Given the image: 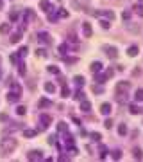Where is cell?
<instances>
[{
  "label": "cell",
  "mask_w": 143,
  "mask_h": 162,
  "mask_svg": "<svg viewBox=\"0 0 143 162\" xmlns=\"http://www.w3.org/2000/svg\"><path fill=\"white\" fill-rule=\"evenodd\" d=\"M100 112L104 113V115H107V113L111 112V105H109V103H104V105L100 106Z\"/></svg>",
  "instance_id": "4fadbf2b"
},
{
  "label": "cell",
  "mask_w": 143,
  "mask_h": 162,
  "mask_svg": "<svg viewBox=\"0 0 143 162\" xmlns=\"http://www.w3.org/2000/svg\"><path fill=\"white\" fill-rule=\"evenodd\" d=\"M80 110L86 112V113H90L91 112V103H90V101H86V99H80Z\"/></svg>",
  "instance_id": "52a82bcc"
},
{
  "label": "cell",
  "mask_w": 143,
  "mask_h": 162,
  "mask_svg": "<svg viewBox=\"0 0 143 162\" xmlns=\"http://www.w3.org/2000/svg\"><path fill=\"white\" fill-rule=\"evenodd\" d=\"M132 153H134V159H136V160H141V159H143V151H141V148H134Z\"/></svg>",
  "instance_id": "7c38bea8"
},
{
  "label": "cell",
  "mask_w": 143,
  "mask_h": 162,
  "mask_svg": "<svg viewBox=\"0 0 143 162\" xmlns=\"http://www.w3.org/2000/svg\"><path fill=\"white\" fill-rule=\"evenodd\" d=\"M9 31H11V24H2L0 25V32H2V34H7Z\"/></svg>",
  "instance_id": "e0dca14e"
},
{
  "label": "cell",
  "mask_w": 143,
  "mask_h": 162,
  "mask_svg": "<svg viewBox=\"0 0 143 162\" xmlns=\"http://www.w3.org/2000/svg\"><path fill=\"white\" fill-rule=\"evenodd\" d=\"M9 18L13 20V22H15V20H18V13H16V11H11V13H9Z\"/></svg>",
  "instance_id": "d590c367"
},
{
  "label": "cell",
  "mask_w": 143,
  "mask_h": 162,
  "mask_svg": "<svg viewBox=\"0 0 143 162\" xmlns=\"http://www.w3.org/2000/svg\"><path fill=\"white\" fill-rule=\"evenodd\" d=\"M57 130H59L61 133H66V130H68V126H66V123H59V124H57Z\"/></svg>",
  "instance_id": "ffe728a7"
},
{
  "label": "cell",
  "mask_w": 143,
  "mask_h": 162,
  "mask_svg": "<svg viewBox=\"0 0 143 162\" xmlns=\"http://www.w3.org/2000/svg\"><path fill=\"white\" fill-rule=\"evenodd\" d=\"M111 155H113V159H114V160H120V159H122V151H120V150H114Z\"/></svg>",
  "instance_id": "cb8c5ba5"
},
{
  "label": "cell",
  "mask_w": 143,
  "mask_h": 162,
  "mask_svg": "<svg viewBox=\"0 0 143 162\" xmlns=\"http://www.w3.org/2000/svg\"><path fill=\"white\" fill-rule=\"evenodd\" d=\"M122 18H124V20H125V22H127V20H129V18H131V11H127V9H125L124 13H122Z\"/></svg>",
  "instance_id": "1f68e13d"
},
{
  "label": "cell",
  "mask_w": 143,
  "mask_h": 162,
  "mask_svg": "<svg viewBox=\"0 0 143 162\" xmlns=\"http://www.w3.org/2000/svg\"><path fill=\"white\" fill-rule=\"evenodd\" d=\"M39 9L49 13V11H52V4L49 2V0H41V2H39Z\"/></svg>",
  "instance_id": "ba28073f"
},
{
  "label": "cell",
  "mask_w": 143,
  "mask_h": 162,
  "mask_svg": "<svg viewBox=\"0 0 143 162\" xmlns=\"http://www.w3.org/2000/svg\"><path fill=\"white\" fill-rule=\"evenodd\" d=\"M52 123V117L47 115V113H43V115H39V130H47V128L50 126Z\"/></svg>",
  "instance_id": "3957f363"
},
{
  "label": "cell",
  "mask_w": 143,
  "mask_h": 162,
  "mask_svg": "<svg viewBox=\"0 0 143 162\" xmlns=\"http://www.w3.org/2000/svg\"><path fill=\"white\" fill-rule=\"evenodd\" d=\"M127 29H129V31H132V32H138V25H134V24H127Z\"/></svg>",
  "instance_id": "f1b7e54d"
},
{
  "label": "cell",
  "mask_w": 143,
  "mask_h": 162,
  "mask_svg": "<svg viewBox=\"0 0 143 162\" xmlns=\"http://www.w3.org/2000/svg\"><path fill=\"white\" fill-rule=\"evenodd\" d=\"M82 97H84L82 92H77V94H75V99H82Z\"/></svg>",
  "instance_id": "7dc6e473"
},
{
  "label": "cell",
  "mask_w": 143,
  "mask_h": 162,
  "mask_svg": "<svg viewBox=\"0 0 143 162\" xmlns=\"http://www.w3.org/2000/svg\"><path fill=\"white\" fill-rule=\"evenodd\" d=\"M73 81H75L77 85H82V83H84V78H82V76H75V78H73Z\"/></svg>",
  "instance_id": "e575fe53"
},
{
  "label": "cell",
  "mask_w": 143,
  "mask_h": 162,
  "mask_svg": "<svg viewBox=\"0 0 143 162\" xmlns=\"http://www.w3.org/2000/svg\"><path fill=\"white\" fill-rule=\"evenodd\" d=\"M118 133H120V135H127V126H125V124H120V126H118Z\"/></svg>",
  "instance_id": "603a6c76"
},
{
  "label": "cell",
  "mask_w": 143,
  "mask_h": 162,
  "mask_svg": "<svg viewBox=\"0 0 143 162\" xmlns=\"http://www.w3.org/2000/svg\"><path fill=\"white\" fill-rule=\"evenodd\" d=\"M11 43H18L20 40H22V32H15V34H11Z\"/></svg>",
  "instance_id": "9a60e30c"
},
{
  "label": "cell",
  "mask_w": 143,
  "mask_h": 162,
  "mask_svg": "<svg viewBox=\"0 0 143 162\" xmlns=\"http://www.w3.org/2000/svg\"><path fill=\"white\" fill-rule=\"evenodd\" d=\"M93 92H95V94H102V86H97V85H95V86H93Z\"/></svg>",
  "instance_id": "60d3db41"
},
{
  "label": "cell",
  "mask_w": 143,
  "mask_h": 162,
  "mask_svg": "<svg viewBox=\"0 0 143 162\" xmlns=\"http://www.w3.org/2000/svg\"><path fill=\"white\" fill-rule=\"evenodd\" d=\"M2 5H4V2H2V0H0V7H2Z\"/></svg>",
  "instance_id": "c3c4849f"
},
{
  "label": "cell",
  "mask_w": 143,
  "mask_h": 162,
  "mask_svg": "<svg viewBox=\"0 0 143 162\" xmlns=\"http://www.w3.org/2000/svg\"><path fill=\"white\" fill-rule=\"evenodd\" d=\"M134 9H136V13H138L140 16H143V5H136Z\"/></svg>",
  "instance_id": "74e56055"
},
{
  "label": "cell",
  "mask_w": 143,
  "mask_h": 162,
  "mask_svg": "<svg viewBox=\"0 0 143 162\" xmlns=\"http://www.w3.org/2000/svg\"><path fill=\"white\" fill-rule=\"evenodd\" d=\"M129 88H131V83H129V81H118V83H116V86H114V94H116V99L120 101V103L124 101V96H127Z\"/></svg>",
  "instance_id": "7a4b0ae2"
},
{
  "label": "cell",
  "mask_w": 143,
  "mask_h": 162,
  "mask_svg": "<svg viewBox=\"0 0 143 162\" xmlns=\"http://www.w3.org/2000/svg\"><path fill=\"white\" fill-rule=\"evenodd\" d=\"M91 70H93L95 74L100 72V70H102V63H100V61H93V63H91Z\"/></svg>",
  "instance_id": "5bb4252c"
},
{
  "label": "cell",
  "mask_w": 143,
  "mask_h": 162,
  "mask_svg": "<svg viewBox=\"0 0 143 162\" xmlns=\"http://www.w3.org/2000/svg\"><path fill=\"white\" fill-rule=\"evenodd\" d=\"M38 106H39V108H49V106H52V103H50L49 99H39Z\"/></svg>",
  "instance_id": "2e32d148"
},
{
  "label": "cell",
  "mask_w": 143,
  "mask_h": 162,
  "mask_svg": "<svg viewBox=\"0 0 143 162\" xmlns=\"http://www.w3.org/2000/svg\"><path fill=\"white\" fill-rule=\"evenodd\" d=\"M25 112H27V108H25V106H18V108H16V113H18V115H23Z\"/></svg>",
  "instance_id": "f546056e"
},
{
  "label": "cell",
  "mask_w": 143,
  "mask_h": 162,
  "mask_svg": "<svg viewBox=\"0 0 143 162\" xmlns=\"http://www.w3.org/2000/svg\"><path fill=\"white\" fill-rule=\"evenodd\" d=\"M36 54H38L39 58H47V56H49V54H47V51H45V49H38V52H36Z\"/></svg>",
  "instance_id": "83f0119b"
},
{
  "label": "cell",
  "mask_w": 143,
  "mask_h": 162,
  "mask_svg": "<svg viewBox=\"0 0 143 162\" xmlns=\"http://www.w3.org/2000/svg\"><path fill=\"white\" fill-rule=\"evenodd\" d=\"M104 126H106V128H111V126H113V121H111V119H107L106 123H104Z\"/></svg>",
  "instance_id": "bcb514c9"
},
{
  "label": "cell",
  "mask_w": 143,
  "mask_h": 162,
  "mask_svg": "<svg viewBox=\"0 0 143 162\" xmlns=\"http://www.w3.org/2000/svg\"><path fill=\"white\" fill-rule=\"evenodd\" d=\"M129 110H131V113H140V108L136 106V105H131V106H129Z\"/></svg>",
  "instance_id": "836d02e7"
},
{
  "label": "cell",
  "mask_w": 143,
  "mask_h": 162,
  "mask_svg": "<svg viewBox=\"0 0 143 162\" xmlns=\"http://www.w3.org/2000/svg\"><path fill=\"white\" fill-rule=\"evenodd\" d=\"M102 29H109V20H100Z\"/></svg>",
  "instance_id": "4dcf8cb0"
},
{
  "label": "cell",
  "mask_w": 143,
  "mask_h": 162,
  "mask_svg": "<svg viewBox=\"0 0 143 162\" xmlns=\"http://www.w3.org/2000/svg\"><path fill=\"white\" fill-rule=\"evenodd\" d=\"M140 51H138V47H136V45H131V47H129V49H127V54H129V56H131V58H134L136 56V54H138Z\"/></svg>",
  "instance_id": "8fae6325"
},
{
  "label": "cell",
  "mask_w": 143,
  "mask_h": 162,
  "mask_svg": "<svg viewBox=\"0 0 143 162\" xmlns=\"http://www.w3.org/2000/svg\"><path fill=\"white\" fill-rule=\"evenodd\" d=\"M102 51H104L109 58H116V56H118L116 47H113V45H104V47H102Z\"/></svg>",
  "instance_id": "277c9868"
},
{
  "label": "cell",
  "mask_w": 143,
  "mask_h": 162,
  "mask_svg": "<svg viewBox=\"0 0 143 162\" xmlns=\"http://www.w3.org/2000/svg\"><path fill=\"white\" fill-rule=\"evenodd\" d=\"M13 92H16V94H22V88H20L18 85H13Z\"/></svg>",
  "instance_id": "ab89813d"
},
{
  "label": "cell",
  "mask_w": 143,
  "mask_h": 162,
  "mask_svg": "<svg viewBox=\"0 0 143 162\" xmlns=\"http://www.w3.org/2000/svg\"><path fill=\"white\" fill-rule=\"evenodd\" d=\"M57 51H59L61 54H65V52H66V45H65V43H63V45H59V49H57Z\"/></svg>",
  "instance_id": "7bdbcfd3"
},
{
  "label": "cell",
  "mask_w": 143,
  "mask_h": 162,
  "mask_svg": "<svg viewBox=\"0 0 143 162\" xmlns=\"http://www.w3.org/2000/svg\"><path fill=\"white\" fill-rule=\"evenodd\" d=\"M98 15H104L107 20H114V13L113 11H102V13H98Z\"/></svg>",
  "instance_id": "ac0fdd59"
},
{
  "label": "cell",
  "mask_w": 143,
  "mask_h": 162,
  "mask_svg": "<svg viewBox=\"0 0 143 162\" xmlns=\"http://www.w3.org/2000/svg\"><path fill=\"white\" fill-rule=\"evenodd\" d=\"M18 67H20V74H22V76H23V74H25V65H23V63H20Z\"/></svg>",
  "instance_id": "f6af8a7d"
},
{
  "label": "cell",
  "mask_w": 143,
  "mask_h": 162,
  "mask_svg": "<svg viewBox=\"0 0 143 162\" xmlns=\"http://www.w3.org/2000/svg\"><path fill=\"white\" fill-rule=\"evenodd\" d=\"M0 63H2V58H0Z\"/></svg>",
  "instance_id": "681fc988"
},
{
  "label": "cell",
  "mask_w": 143,
  "mask_h": 162,
  "mask_svg": "<svg viewBox=\"0 0 143 162\" xmlns=\"http://www.w3.org/2000/svg\"><path fill=\"white\" fill-rule=\"evenodd\" d=\"M27 52H29V49H27V47H22V49L18 51V58H23V56H27Z\"/></svg>",
  "instance_id": "7402d4cb"
},
{
  "label": "cell",
  "mask_w": 143,
  "mask_h": 162,
  "mask_svg": "<svg viewBox=\"0 0 143 162\" xmlns=\"http://www.w3.org/2000/svg\"><path fill=\"white\" fill-rule=\"evenodd\" d=\"M9 59H11V63H16V61H18V54H11Z\"/></svg>",
  "instance_id": "f35d334b"
},
{
  "label": "cell",
  "mask_w": 143,
  "mask_h": 162,
  "mask_svg": "<svg viewBox=\"0 0 143 162\" xmlns=\"http://www.w3.org/2000/svg\"><path fill=\"white\" fill-rule=\"evenodd\" d=\"M20 96H22V94H16V92H9V96H7V101H9V103H16V101L20 99Z\"/></svg>",
  "instance_id": "30bf717a"
},
{
  "label": "cell",
  "mask_w": 143,
  "mask_h": 162,
  "mask_svg": "<svg viewBox=\"0 0 143 162\" xmlns=\"http://www.w3.org/2000/svg\"><path fill=\"white\" fill-rule=\"evenodd\" d=\"M95 79H97L98 83H106V79H107V76H102V74H98V72H97V78H95Z\"/></svg>",
  "instance_id": "484cf974"
},
{
  "label": "cell",
  "mask_w": 143,
  "mask_h": 162,
  "mask_svg": "<svg viewBox=\"0 0 143 162\" xmlns=\"http://www.w3.org/2000/svg\"><path fill=\"white\" fill-rule=\"evenodd\" d=\"M91 137H93V140H97V142L102 139V137H100V133H97V132H93V133H91Z\"/></svg>",
  "instance_id": "8d00e7d4"
},
{
  "label": "cell",
  "mask_w": 143,
  "mask_h": 162,
  "mask_svg": "<svg viewBox=\"0 0 143 162\" xmlns=\"http://www.w3.org/2000/svg\"><path fill=\"white\" fill-rule=\"evenodd\" d=\"M23 135L25 137H34V135H36V130H23Z\"/></svg>",
  "instance_id": "4316f807"
},
{
  "label": "cell",
  "mask_w": 143,
  "mask_h": 162,
  "mask_svg": "<svg viewBox=\"0 0 143 162\" xmlns=\"http://www.w3.org/2000/svg\"><path fill=\"white\" fill-rule=\"evenodd\" d=\"M59 16L66 18V16H68V11H66V9H61V11H59Z\"/></svg>",
  "instance_id": "b9f144b4"
},
{
  "label": "cell",
  "mask_w": 143,
  "mask_h": 162,
  "mask_svg": "<svg viewBox=\"0 0 143 162\" xmlns=\"http://www.w3.org/2000/svg\"><path fill=\"white\" fill-rule=\"evenodd\" d=\"M49 70H50L52 74H59V69H57V67H49Z\"/></svg>",
  "instance_id": "ee69618b"
},
{
  "label": "cell",
  "mask_w": 143,
  "mask_h": 162,
  "mask_svg": "<svg viewBox=\"0 0 143 162\" xmlns=\"http://www.w3.org/2000/svg\"><path fill=\"white\" fill-rule=\"evenodd\" d=\"M38 40H39L41 43H50V34H49V32H39V34H38Z\"/></svg>",
  "instance_id": "9c48e42d"
},
{
  "label": "cell",
  "mask_w": 143,
  "mask_h": 162,
  "mask_svg": "<svg viewBox=\"0 0 143 162\" xmlns=\"http://www.w3.org/2000/svg\"><path fill=\"white\" fill-rule=\"evenodd\" d=\"M136 101H143V88H138V90H136Z\"/></svg>",
  "instance_id": "44dd1931"
},
{
  "label": "cell",
  "mask_w": 143,
  "mask_h": 162,
  "mask_svg": "<svg viewBox=\"0 0 143 162\" xmlns=\"http://www.w3.org/2000/svg\"><path fill=\"white\" fill-rule=\"evenodd\" d=\"M45 90L47 92H56V86H54L52 83H45Z\"/></svg>",
  "instance_id": "d4e9b609"
},
{
  "label": "cell",
  "mask_w": 143,
  "mask_h": 162,
  "mask_svg": "<svg viewBox=\"0 0 143 162\" xmlns=\"http://www.w3.org/2000/svg\"><path fill=\"white\" fill-rule=\"evenodd\" d=\"M15 148H16V139H13V137H5L0 140V151H2L4 155H9L15 151Z\"/></svg>",
  "instance_id": "6da1fadb"
},
{
  "label": "cell",
  "mask_w": 143,
  "mask_h": 162,
  "mask_svg": "<svg viewBox=\"0 0 143 162\" xmlns=\"http://www.w3.org/2000/svg\"><path fill=\"white\" fill-rule=\"evenodd\" d=\"M57 18H59V13H52V11H49V20H50V22H56Z\"/></svg>",
  "instance_id": "d6986e66"
},
{
  "label": "cell",
  "mask_w": 143,
  "mask_h": 162,
  "mask_svg": "<svg viewBox=\"0 0 143 162\" xmlns=\"http://www.w3.org/2000/svg\"><path fill=\"white\" fill-rule=\"evenodd\" d=\"M27 159H29V160H32V162L41 160V159H43V153H41V151H38V150H32V151H29V153H27Z\"/></svg>",
  "instance_id": "5b68a950"
},
{
  "label": "cell",
  "mask_w": 143,
  "mask_h": 162,
  "mask_svg": "<svg viewBox=\"0 0 143 162\" xmlns=\"http://www.w3.org/2000/svg\"><path fill=\"white\" fill-rule=\"evenodd\" d=\"M61 94H63V97H68V96H70V88H68V86H63Z\"/></svg>",
  "instance_id": "d6a6232c"
},
{
  "label": "cell",
  "mask_w": 143,
  "mask_h": 162,
  "mask_svg": "<svg viewBox=\"0 0 143 162\" xmlns=\"http://www.w3.org/2000/svg\"><path fill=\"white\" fill-rule=\"evenodd\" d=\"M82 32H84V38H91L93 29H91V25L88 24V22H84V24H82Z\"/></svg>",
  "instance_id": "8992f818"
}]
</instances>
